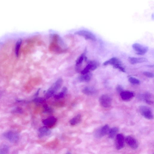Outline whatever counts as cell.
Wrapping results in <instances>:
<instances>
[{
  "mask_svg": "<svg viewBox=\"0 0 154 154\" xmlns=\"http://www.w3.org/2000/svg\"><path fill=\"white\" fill-rule=\"evenodd\" d=\"M63 82L62 78H59L47 90L46 94V99L53 96L56 92L59 90L63 85Z\"/></svg>",
  "mask_w": 154,
  "mask_h": 154,
  "instance_id": "6da1fadb",
  "label": "cell"
},
{
  "mask_svg": "<svg viewBox=\"0 0 154 154\" xmlns=\"http://www.w3.org/2000/svg\"><path fill=\"white\" fill-rule=\"evenodd\" d=\"M141 114L145 118L149 120H152L153 115L152 110L149 107L146 106H141L139 108Z\"/></svg>",
  "mask_w": 154,
  "mask_h": 154,
  "instance_id": "7a4b0ae2",
  "label": "cell"
},
{
  "mask_svg": "<svg viewBox=\"0 0 154 154\" xmlns=\"http://www.w3.org/2000/svg\"><path fill=\"white\" fill-rule=\"evenodd\" d=\"M99 102L101 106L102 107L107 108L111 106L112 99L109 95L107 94H103L100 97Z\"/></svg>",
  "mask_w": 154,
  "mask_h": 154,
  "instance_id": "3957f363",
  "label": "cell"
},
{
  "mask_svg": "<svg viewBox=\"0 0 154 154\" xmlns=\"http://www.w3.org/2000/svg\"><path fill=\"white\" fill-rule=\"evenodd\" d=\"M110 127L108 125H106L100 128L97 129L94 132V136L97 138H101L108 134L110 130Z\"/></svg>",
  "mask_w": 154,
  "mask_h": 154,
  "instance_id": "277c9868",
  "label": "cell"
},
{
  "mask_svg": "<svg viewBox=\"0 0 154 154\" xmlns=\"http://www.w3.org/2000/svg\"><path fill=\"white\" fill-rule=\"evenodd\" d=\"M4 137L11 142H17L20 139L19 135L16 132L13 131H9L5 132L3 134Z\"/></svg>",
  "mask_w": 154,
  "mask_h": 154,
  "instance_id": "5b68a950",
  "label": "cell"
},
{
  "mask_svg": "<svg viewBox=\"0 0 154 154\" xmlns=\"http://www.w3.org/2000/svg\"><path fill=\"white\" fill-rule=\"evenodd\" d=\"M75 35L83 37L85 39L93 41H96L95 36L92 33L86 30H81L76 32Z\"/></svg>",
  "mask_w": 154,
  "mask_h": 154,
  "instance_id": "8992f818",
  "label": "cell"
},
{
  "mask_svg": "<svg viewBox=\"0 0 154 154\" xmlns=\"http://www.w3.org/2000/svg\"><path fill=\"white\" fill-rule=\"evenodd\" d=\"M99 65V64L95 61H91L89 62L88 65L83 70L81 73V75H84L87 73L91 71L95 70Z\"/></svg>",
  "mask_w": 154,
  "mask_h": 154,
  "instance_id": "52a82bcc",
  "label": "cell"
},
{
  "mask_svg": "<svg viewBox=\"0 0 154 154\" xmlns=\"http://www.w3.org/2000/svg\"><path fill=\"white\" fill-rule=\"evenodd\" d=\"M132 47L135 51L137 52V54L139 55H143L149 50L148 47L138 43H135L133 44Z\"/></svg>",
  "mask_w": 154,
  "mask_h": 154,
  "instance_id": "ba28073f",
  "label": "cell"
},
{
  "mask_svg": "<svg viewBox=\"0 0 154 154\" xmlns=\"http://www.w3.org/2000/svg\"><path fill=\"white\" fill-rule=\"evenodd\" d=\"M125 138L122 134H119L116 135V146L118 150H120L124 148L125 144Z\"/></svg>",
  "mask_w": 154,
  "mask_h": 154,
  "instance_id": "9c48e42d",
  "label": "cell"
},
{
  "mask_svg": "<svg viewBox=\"0 0 154 154\" xmlns=\"http://www.w3.org/2000/svg\"><path fill=\"white\" fill-rule=\"evenodd\" d=\"M126 144L133 149H137L139 147V143L137 140L134 137L128 135L125 138Z\"/></svg>",
  "mask_w": 154,
  "mask_h": 154,
  "instance_id": "30bf717a",
  "label": "cell"
},
{
  "mask_svg": "<svg viewBox=\"0 0 154 154\" xmlns=\"http://www.w3.org/2000/svg\"><path fill=\"white\" fill-rule=\"evenodd\" d=\"M120 95L122 100L124 101H130L134 96L133 92L124 91L121 92Z\"/></svg>",
  "mask_w": 154,
  "mask_h": 154,
  "instance_id": "8fae6325",
  "label": "cell"
},
{
  "mask_svg": "<svg viewBox=\"0 0 154 154\" xmlns=\"http://www.w3.org/2000/svg\"><path fill=\"white\" fill-rule=\"evenodd\" d=\"M57 119L54 116H50L42 121L43 124L48 127L53 126L56 123Z\"/></svg>",
  "mask_w": 154,
  "mask_h": 154,
  "instance_id": "7c38bea8",
  "label": "cell"
},
{
  "mask_svg": "<svg viewBox=\"0 0 154 154\" xmlns=\"http://www.w3.org/2000/svg\"><path fill=\"white\" fill-rule=\"evenodd\" d=\"M51 133V131L46 126H44L40 128L39 129L38 136L40 138L47 136L50 135Z\"/></svg>",
  "mask_w": 154,
  "mask_h": 154,
  "instance_id": "4fadbf2b",
  "label": "cell"
},
{
  "mask_svg": "<svg viewBox=\"0 0 154 154\" xmlns=\"http://www.w3.org/2000/svg\"><path fill=\"white\" fill-rule=\"evenodd\" d=\"M128 60L129 63L132 65L143 63L147 62V60L144 58L129 57Z\"/></svg>",
  "mask_w": 154,
  "mask_h": 154,
  "instance_id": "5bb4252c",
  "label": "cell"
},
{
  "mask_svg": "<svg viewBox=\"0 0 154 154\" xmlns=\"http://www.w3.org/2000/svg\"><path fill=\"white\" fill-rule=\"evenodd\" d=\"M109 65H112L114 66L116 65H121L122 62L119 59L114 57L106 61L103 64V65L104 66Z\"/></svg>",
  "mask_w": 154,
  "mask_h": 154,
  "instance_id": "9a60e30c",
  "label": "cell"
},
{
  "mask_svg": "<svg viewBox=\"0 0 154 154\" xmlns=\"http://www.w3.org/2000/svg\"><path fill=\"white\" fill-rule=\"evenodd\" d=\"M82 92L86 95L91 96L97 93V91L93 87H85L83 89Z\"/></svg>",
  "mask_w": 154,
  "mask_h": 154,
  "instance_id": "2e32d148",
  "label": "cell"
},
{
  "mask_svg": "<svg viewBox=\"0 0 154 154\" xmlns=\"http://www.w3.org/2000/svg\"><path fill=\"white\" fill-rule=\"evenodd\" d=\"M143 98L145 102L150 105L154 104V98L153 95L149 92H146L143 95Z\"/></svg>",
  "mask_w": 154,
  "mask_h": 154,
  "instance_id": "e0dca14e",
  "label": "cell"
},
{
  "mask_svg": "<svg viewBox=\"0 0 154 154\" xmlns=\"http://www.w3.org/2000/svg\"><path fill=\"white\" fill-rule=\"evenodd\" d=\"M92 76V74L90 73L85 74L79 76V79L81 82H87L89 81Z\"/></svg>",
  "mask_w": 154,
  "mask_h": 154,
  "instance_id": "ac0fdd59",
  "label": "cell"
},
{
  "mask_svg": "<svg viewBox=\"0 0 154 154\" xmlns=\"http://www.w3.org/2000/svg\"><path fill=\"white\" fill-rule=\"evenodd\" d=\"M119 130V129L116 127H114L110 129L108 134L109 138L111 139L114 138Z\"/></svg>",
  "mask_w": 154,
  "mask_h": 154,
  "instance_id": "d6986e66",
  "label": "cell"
},
{
  "mask_svg": "<svg viewBox=\"0 0 154 154\" xmlns=\"http://www.w3.org/2000/svg\"><path fill=\"white\" fill-rule=\"evenodd\" d=\"M81 115L78 114L71 120L70 121V124L72 125H75L81 122Z\"/></svg>",
  "mask_w": 154,
  "mask_h": 154,
  "instance_id": "ffe728a7",
  "label": "cell"
},
{
  "mask_svg": "<svg viewBox=\"0 0 154 154\" xmlns=\"http://www.w3.org/2000/svg\"><path fill=\"white\" fill-rule=\"evenodd\" d=\"M67 91L68 90L67 88L64 87L62 89V91L59 93L54 96V98L58 100L63 98L67 93Z\"/></svg>",
  "mask_w": 154,
  "mask_h": 154,
  "instance_id": "44dd1931",
  "label": "cell"
},
{
  "mask_svg": "<svg viewBox=\"0 0 154 154\" xmlns=\"http://www.w3.org/2000/svg\"><path fill=\"white\" fill-rule=\"evenodd\" d=\"M9 151V147L7 145L4 144L0 146V154H7Z\"/></svg>",
  "mask_w": 154,
  "mask_h": 154,
  "instance_id": "7402d4cb",
  "label": "cell"
},
{
  "mask_svg": "<svg viewBox=\"0 0 154 154\" xmlns=\"http://www.w3.org/2000/svg\"><path fill=\"white\" fill-rule=\"evenodd\" d=\"M85 57V54L84 53L80 55L76 61V65L77 66L79 67L82 64Z\"/></svg>",
  "mask_w": 154,
  "mask_h": 154,
  "instance_id": "603a6c76",
  "label": "cell"
},
{
  "mask_svg": "<svg viewBox=\"0 0 154 154\" xmlns=\"http://www.w3.org/2000/svg\"><path fill=\"white\" fill-rule=\"evenodd\" d=\"M22 41L21 40H19L17 42L15 48V53L17 57L19 55V50L22 44Z\"/></svg>",
  "mask_w": 154,
  "mask_h": 154,
  "instance_id": "cb8c5ba5",
  "label": "cell"
},
{
  "mask_svg": "<svg viewBox=\"0 0 154 154\" xmlns=\"http://www.w3.org/2000/svg\"><path fill=\"white\" fill-rule=\"evenodd\" d=\"M128 81L132 84L135 85H140L141 82L139 80L133 77H130L128 79Z\"/></svg>",
  "mask_w": 154,
  "mask_h": 154,
  "instance_id": "d4e9b609",
  "label": "cell"
},
{
  "mask_svg": "<svg viewBox=\"0 0 154 154\" xmlns=\"http://www.w3.org/2000/svg\"><path fill=\"white\" fill-rule=\"evenodd\" d=\"M33 101L36 103H42L44 102L45 100L41 98H34Z\"/></svg>",
  "mask_w": 154,
  "mask_h": 154,
  "instance_id": "484cf974",
  "label": "cell"
},
{
  "mask_svg": "<svg viewBox=\"0 0 154 154\" xmlns=\"http://www.w3.org/2000/svg\"><path fill=\"white\" fill-rule=\"evenodd\" d=\"M113 67L114 69H119L120 71H122L123 72H126L125 69L124 68V67L122 66L121 65H116L114 66Z\"/></svg>",
  "mask_w": 154,
  "mask_h": 154,
  "instance_id": "4316f807",
  "label": "cell"
},
{
  "mask_svg": "<svg viewBox=\"0 0 154 154\" xmlns=\"http://www.w3.org/2000/svg\"><path fill=\"white\" fill-rule=\"evenodd\" d=\"M143 74L148 77L152 78L154 77L153 74L149 72L145 71L143 72Z\"/></svg>",
  "mask_w": 154,
  "mask_h": 154,
  "instance_id": "83f0119b",
  "label": "cell"
},
{
  "mask_svg": "<svg viewBox=\"0 0 154 154\" xmlns=\"http://www.w3.org/2000/svg\"><path fill=\"white\" fill-rule=\"evenodd\" d=\"M13 112V113L22 114L23 112V110L20 108H17L14 109Z\"/></svg>",
  "mask_w": 154,
  "mask_h": 154,
  "instance_id": "f1b7e54d",
  "label": "cell"
},
{
  "mask_svg": "<svg viewBox=\"0 0 154 154\" xmlns=\"http://www.w3.org/2000/svg\"><path fill=\"white\" fill-rule=\"evenodd\" d=\"M116 90L117 92L120 93L121 92L124 91V89L121 85H118L116 87Z\"/></svg>",
  "mask_w": 154,
  "mask_h": 154,
  "instance_id": "f546056e",
  "label": "cell"
},
{
  "mask_svg": "<svg viewBox=\"0 0 154 154\" xmlns=\"http://www.w3.org/2000/svg\"><path fill=\"white\" fill-rule=\"evenodd\" d=\"M44 111L46 113H50L51 112L52 110L47 106H45L44 108Z\"/></svg>",
  "mask_w": 154,
  "mask_h": 154,
  "instance_id": "4dcf8cb0",
  "label": "cell"
},
{
  "mask_svg": "<svg viewBox=\"0 0 154 154\" xmlns=\"http://www.w3.org/2000/svg\"><path fill=\"white\" fill-rule=\"evenodd\" d=\"M40 89H39L37 91V92H36V93L35 94V96H37L39 95V92L40 91Z\"/></svg>",
  "mask_w": 154,
  "mask_h": 154,
  "instance_id": "1f68e13d",
  "label": "cell"
}]
</instances>
